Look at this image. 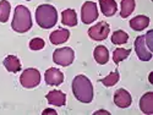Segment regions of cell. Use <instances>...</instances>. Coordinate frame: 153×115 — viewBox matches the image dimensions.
I'll use <instances>...</instances> for the list:
<instances>
[{"label": "cell", "mask_w": 153, "mask_h": 115, "mask_svg": "<svg viewBox=\"0 0 153 115\" xmlns=\"http://www.w3.org/2000/svg\"><path fill=\"white\" fill-rule=\"evenodd\" d=\"M11 27L17 33H25L31 30L32 27V19L30 10L23 6L17 5L14 12V20L11 22Z\"/></svg>", "instance_id": "3"}, {"label": "cell", "mask_w": 153, "mask_h": 115, "mask_svg": "<svg viewBox=\"0 0 153 115\" xmlns=\"http://www.w3.org/2000/svg\"><path fill=\"white\" fill-rule=\"evenodd\" d=\"M61 22H62V24L69 26V27L76 26V24H77V15H76L75 10H72V9L64 10L61 14Z\"/></svg>", "instance_id": "15"}, {"label": "cell", "mask_w": 153, "mask_h": 115, "mask_svg": "<svg viewBox=\"0 0 153 115\" xmlns=\"http://www.w3.org/2000/svg\"><path fill=\"white\" fill-rule=\"evenodd\" d=\"M93 56H94V60L99 65H104L109 60V52L104 45H98V47H96L94 52H93Z\"/></svg>", "instance_id": "18"}, {"label": "cell", "mask_w": 153, "mask_h": 115, "mask_svg": "<svg viewBox=\"0 0 153 115\" xmlns=\"http://www.w3.org/2000/svg\"><path fill=\"white\" fill-rule=\"evenodd\" d=\"M135 52L140 60L148 61L152 59V52L147 48L145 42V36H138L135 39Z\"/></svg>", "instance_id": "8"}, {"label": "cell", "mask_w": 153, "mask_h": 115, "mask_svg": "<svg viewBox=\"0 0 153 115\" xmlns=\"http://www.w3.org/2000/svg\"><path fill=\"white\" fill-rule=\"evenodd\" d=\"M135 0H121V11H120V16L123 19L129 17L134 10H135Z\"/></svg>", "instance_id": "19"}, {"label": "cell", "mask_w": 153, "mask_h": 115, "mask_svg": "<svg viewBox=\"0 0 153 115\" xmlns=\"http://www.w3.org/2000/svg\"><path fill=\"white\" fill-rule=\"evenodd\" d=\"M10 10H11L10 3L6 1V0H1V1H0V22L5 23L9 20Z\"/></svg>", "instance_id": "21"}, {"label": "cell", "mask_w": 153, "mask_h": 115, "mask_svg": "<svg viewBox=\"0 0 153 115\" xmlns=\"http://www.w3.org/2000/svg\"><path fill=\"white\" fill-rule=\"evenodd\" d=\"M140 109L145 114H153V92H147L141 97Z\"/></svg>", "instance_id": "12"}, {"label": "cell", "mask_w": 153, "mask_h": 115, "mask_svg": "<svg viewBox=\"0 0 153 115\" xmlns=\"http://www.w3.org/2000/svg\"><path fill=\"white\" fill-rule=\"evenodd\" d=\"M152 76H153V75H152V73H149V82H152Z\"/></svg>", "instance_id": "26"}, {"label": "cell", "mask_w": 153, "mask_h": 115, "mask_svg": "<svg viewBox=\"0 0 153 115\" xmlns=\"http://www.w3.org/2000/svg\"><path fill=\"white\" fill-rule=\"evenodd\" d=\"M20 82L25 88H33L39 85L41 73L37 69H26L21 75Z\"/></svg>", "instance_id": "5"}, {"label": "cell", "mask_w": 153, "mask_h": 115, "mask_svg": "<svg viewBox=\"0 0 153 115\" xmlns=\"http://www.w3.org/2000/svg\"><path fill=\"white\" fill-rule=\"evenodd\" d=\"M72 93L82 103H91L93 99V86L85 75H77L72 80Z\"/></svg>", "instance_id": "1"}, {"label": "cell", "mask_w": 153, "mask_h": 115, "mask_svg": "<svg viewBox=\"0 0 153 115\" xmlns=\"http://www.w3.org/2000/svg\"><path fill=\"white\" fill-rule=\"evenodd\" d=\"M49 113H52V114H56V111H55V110H44V111H43V114H49Z\"/></svg>", "instance_id": "25"}, {"label": "cell", "mask_w": 153, "mask_h": 115, "mask_svg": "<svg viewBox=\"0 0 153 115\" xmlns=\"http://www.w3.org/2000/svg\"><path fill=\"white\" fill-rule=\"evenodd\" d=\"M99 5L103 15L107 17L115 15V12L118 10V5L115 3V0H99Z\"/></svg>", "instance_id": "13"}, {"label": "cell", "mask_w": 153, "mask_h": 115, "mask_svg": "<svg viewBox=\"0 0 153 115\" xmlns=\"http://www.w3.org/2000/svg\"><path fill=\"white\" fill-rule=\"evenodd\" d=\"M127 39H129V34H127L126 32L119 30V31H115L113 34H111V43L113 44H125L127 42Z\"/></svg>", "instance_id": "22"}, {"label": "cell", "mask_w": 153, "mask_h": 115, "mask_svg": "<svg viewBox=\"0 0 153 115\" xmlns=\"http://www.w3.org/2000/svg\"><path fill=\"white\" fill-rule=\"evenodd\" d=\"M75 59V53L70 47L65 48H59L55 49V52L53 53V60L55 64L61 66H69L74 62Z\"/></svg>", "instance_id": "4"}, {"label": "cell", "mask_w": 153, "mask_h": 115, "mask_svg": "<svg viewBox=\"0 0 153 115\" xmlns=\"http://www.w3.org/2000/svg\"><path fill=\"white\" fill-rule=\"evenodd\" d=\"M44 80H45V83L49 86H59L64 81V75L59 69L50 68L44 73Z\"/></svg>", "instance_id": "10"}, {"label": "cell", "mask_w": 153, "mask_h": 115, "mask_svg": "<svg viewBox=\"0 0 153 115\" xmlns=\"http://www.w3.org/2000/svg\"><path fill=\"white\" fill-rule=\"evenodd\" d=\"M4 66L9 72H19L21 70V62L17 56L15 55H7L4 59Z\"/></svg>", "instance_id": "16"}, {"label": "cell", "mask_w": 153, "mask_h": 115, "mask_svg": "<svg viewBox=\"0 0 153 115\" xmlns=\"http://www.w3.org/2000/svg\"><path fill=\"white\" fill-rule=\"evenodd\" d=\"M36 21L41 28L48 30L54 27L58 21L56 9L49 4L39 5L36 10Z\"/></svg>", "instance_id": "2"}, {"label": "cell", "mask_w": 153, "mask_h": 115, "mask_svg": "<svg viewBox=\"0 0 153 115\" xmlns=\"http://www.w3.org/2000/svg\"><path fill=\"white\" fill-rule=\"evenodd\" d=\"M47 100L50 105H55V107H62L66 103V94L62 93L61 91H50L47 94Z\"/></svg>", "instance_id": "11"}, {"label": "cell", "mask_w": 153, "mask_h": 115, "mask_svg": "<svg viewBox=\"0 0 153 115\" xmlns=\"http://www.w3.org/2000/svg\"><path fill=\"white\" fill-rule=\"evenodd\" d=\"M148 24H149V19L143 15H138L132 20H130V27L134 31H142L148 27Z\"/></svg>", "instance_id": "17"}, {"label": "cell", "mask_w": 153, "mask_h": 115, "mask_svg": "<svg viewBox=\"0 0 153 115\" xmlns=\"http://www.w3.org/2000/svg\"><path fill=\"white\" fill-rule=\"evenodd\" d=\"M114 103H115L117 107L119 108H129L132 103V98L131 94L124 88H119L118 91L114 93Z\"/></svg>", "instance_id": "9"}, {"label": "cell", "mask_w": 153, "mask_h": 115, "mask_svg": "<svg viewBox=\"0 0 153 115\" xmlns=\"http://www.w3.org/2000/svg\"><path fill=\"white\" fill-rule=\"evenodd\" d=\"M70 37V32L69 30H58V31H54L52 34H50L49 39H50V43L52 44H61V43H65Z\"/></svg>", "instance_id": "14"}, {"label": "cell", "mask_w": 153, "mask_h": 115, "mask_svg": "<svg viewBox=\"0 0 153 115\" xmlns=\"http://www.w3.org/2000/svg\"><path fill=\"white\" fill-rule=\"evenodd\" d=\"M98 19L97 5L93 1H86L81 9V20L85 24H90Z\"/></svg>", "instance_id": "7"}, {"label": "cell", "mask_w": 153, "mask_h": 115, "mask_svg": "<svg viewBox=\"0 0 153 115\" xmlns=\"http://www.w3.org/2000/svg\"><path fill=\"white\" fill-rule=\"evenodd\" d=\"M109 32H110L109 24L104 21H102L88 30V36H90V38L93 41H104V39H107Z\"/></svg>", "instance_id": "6"}, {"label": "cell", "mask_w": 153, "mask_h": 115, "mask_svg": "<svg viewBox=\"0 0 153 115\" xmlns=\"http://www.w3.org/2000/svg\"><path fill=\"white\" fill-rule=\"evenodd\" d=\"M44 45H45V43L42 38H34V39H32L30 42V48L32 50H41L44 48Z\"/></svg>", "instance_id": "24"}, {"label": "cell", "mask_w": 153, "mask_h": 115, "mask_svg": "<svg viewBox=\"0 0 153 115\" xmlns=\"http://www.w3.org/2000/svg\"><path fill=\"white\" fill-rule=\"evenodd\" d=\"M119 79H120L119 71H118V70H115L114 72L109 73V75L107 76V77L100 79V80H99V82H102V83H103L105 87H111V86L117 85V83L119 82Z\"/></svg>", "instance_id": "20"}, {"label": "cell", "mask_w": 153, "mask_h": 115, "mask_svg": "<svg viewBox=\"0 0 153 115\" xmlns=\"http://www.w3.org/2000/svg\"><path fill=\"white\" fill-rule=\"evenodd\" d=\"M130 53H131V49L118 48V49L114 50V53H113V60H114V62H115L117 65H118L119 62H121L123 60H125L127 56H129Z\"/></svg>", "instance_id": "23"}]
</instances>
